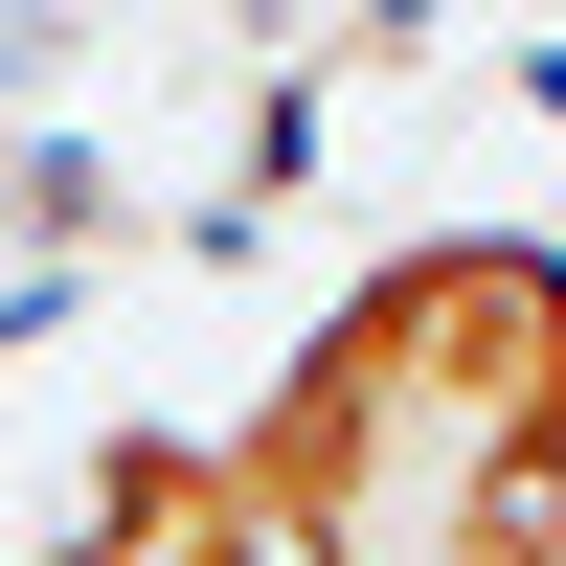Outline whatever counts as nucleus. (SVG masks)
Returning a JSON list of instances; mask_svg holds the SVG:
<instances>
[{
  "label": "nucleus",
  "mask_w": 566,
  "mask_h": 566,
  "mask_svg": "<svg viewBox=\"0 0 566 566\" xmlns=\"http://www.w3.org/2000/svg\"><path fill=\"white\" fill-rule=\"evenodd\" d=\"M227 453L272 476L295 566H566V250L408 227L295 317Z\"/></svg>",
  "instance_id": "obj_1"
},
{
  "label": "nucleus",
  "mask_w": 566,
  "mask_h": 566,
  "mask_svg": "<svg viewBox=\"0 0 566 566\" xmlns=\"http://www.w3.org/2000/svg\"><path fill=\"white\" fill-rule=\"evenodd\" d=\"M45 566H295V522H272V476L227 431H91Z\"/></svg>",
  "instance_id": "obj_2"
}]
</instances>
